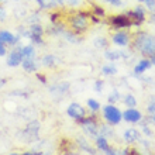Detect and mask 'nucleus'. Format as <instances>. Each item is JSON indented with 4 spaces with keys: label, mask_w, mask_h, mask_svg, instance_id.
<instances>
[{
    "label": "nucleus",
    "mask_w": 155,
    "mask_h": 155,
    "mask_svg": "<svg viewBox=\"0 0 155 155\" xmlns=\"http://www.w3.org/2000/svg\"><path fill=\"white\" fill-rule=\"evenodd\" d=\"M135 47L138 48V51L147 57H152L155 55V38L147 34H141L135 40Z\"/></svg>",
    "instance_id": "nucleus-1"
},
{
    "label": "nucleus",
    "mask_w": 155,
    "mask_h": 155,
    "mask_svg": "<svg viewBox=\"0 0 155 155\" xmlns=\"http://www.w3.org/2000/svg\"><path fill=\"white\" fill-rule=\"evenodd\" d=\"M103 117L106 118L110 124H118V123L121 121L123 114H121V111L118 110L116 106L109 104V106H106L104 107V110H103Z\"/></svg>",
    "instance_id": "nucleus-2"
},
{
    "label": "nucleus",
    "mask_w": 155,
    "mask_h": 155,
    "mask_svg": "<svg viewBox=\"0 0 155 155\" xmlns=\"http://www.w3.org/2000/svg\"><path fill=\"white\" fill-rule=\"evenodd\" d=\"M71 27L78 34L86 31L87 30V20H86V17L83 14H81V13L72 16V18H71Z\"/></svg>",
    "instance_id": "nucleus-3"
},
{
    "label": "nucleus",
    "mask_w": 155,
    "mask_h": 155,
    "mask_svg": "<svg viewBox=\"0 0 155 155\" xmlns=\"http://www.w3.org/2000/svg\"><path fill=\"white\" fill-rule=\"evenodd\" d=\"M66 114L69 116L71 118H74V120L81 121L82 118L86 116V111H85V109L79 104V103H72V104H69V107H68Z\"/></svg>",
    "instance_id": "nucleus-4"
},
{
    "label": "nucleus",
    "mask_w": 155,
    "mask_h": 155,
    "mask_svg": "<svg viewBox=\"0 0 155 155\" xmlns=\"http://www.w3.org/2000/svg\"><path fill=\"white\" fill-rule=\"evenodd\" d=\"M24 59V55L21 52V48L13 49L7 57V65L8 66H18Z\"/></svg>",
    "instance_id": "nucleus-5"
},
{
    "label": "nucleus",
    "mask_w": 155,
    "mask_h": 155,
    "mask_svg": "<svg viewBox=\"0 0 155 155\" xmlns=\"http://www.w3.org/2000/svg\"><path fill=\"white\" fill-rule=\"evenodd\" d=\"M111 24L114 28H123V27H130L133 23L127 14H118V16L111 18Z\"/></svg>",
    "instance_id": "nucleus-6"
},
{
    "label": "nucleus",
    "mask_w": 155,
    "mask_h": 155,
    "mask_svg": "<svg viewBox=\"0 0 155 155\" xmlns=\"http://www.w3.org/2000/svg\"><path fill=\"white\" fill-rule=\"evenodd\" d=\"M141 113L138 110H135L134 107H128L124 113H123V118L128 123H138L141 120Z\"/></svg>",
    "instance_id": "nucleus-7"
},
{
    "label": "nucleus",
    "mask_w": 155,
    "mask_h": 155,
    "mask_svg": "<svg viewBox=\"0 0 155 155\" xmlns=\"http://www.w3.org/2000/svg\"><path fill=\"white\" fill-rule=\"evenodd\" d=\"M81 123L83 124V128H85L86 133H89V134L94 135L97 134V124H96V121H94V118L92 117H83L81 120Z\"/></svg>",
    "instance_id": "nucleus-8"
},
{
    "label": "nucleus",
    "mask_w": 155,
    "mask_h": 155,
    "mask_svg": "<svg viewBox=\"0 0 155 155\" xmlns=\"http://www.w3.org/2000/svg\"><path fill=\"white\" fill-rule=\"evenodd\" d=\"M127 16L130 17V20L133 24H137V25H140L144 20H145V13H144L143 8H140V7L135 8L134 12L127 13Z\"/></svg>",
    "instance_id": "nucleus-9"
},
{
    "label": "nucleus",
    "mask_w": 155,
    "mask_h": 155,
    "mask_svg": "<svg viewBox=\"0 0 155 155\" xmlns=\"http://www.w3.org/2000/svg\"><path fill=\"white\" fill-rule=\"evenodd\" d=\"M42 34H44V28L40 24H33L30 27V38L35 42H40V44L42 42V40H41Z\"/></svg>",
    "instance_id": "nucleus-10"
},
{
    "label": "nucleus",
    "mask_w": 155,
    "mask_h": 155,
    "mask_svg": "<svg viewBox=\"0 0 155 155\" xmlns=\"http://www.w3.org/2000/svg\"><path fill=\"white\" fill-rule=\"evenodd\" d=\"M20 37L18 35H13L10 31H6V30H2L0 31V41H3L4 44H10V45H14L18 42Z\"/></svg>",
    "instance_id": "nucleus-11"
},
{
    "label": "nucleus",
    "mask_w": 155,
    "mask_h": 155,
    "mask_svg": "<svg viewBox=\"0 0 155 155\" xmlns=\"http://www.w3.org/2000/svg\"><path fill=\"white\" fill-rule=\"evenodd\" d=\"M141 137H140V133L135 128H128V130L124 131V141L128 144H133V143H137L140 141Z\"/></svg>",
    "instance_id": "nucleus-12"
},
{
    "label": "nucleus",
    "mask_w": 155,
    "mask_h": 155,
    "mask_svg": "<svg viewBox=\"0 0 155 155\" xmlns=\"http://www.w3.org/2000/svg\"><path fill=\"white\" fill-rule=\"evenodd\" d=\"M21 66H23V69L25 72H28V74H33L37 71V64L34 61V58H24L23 62H21Z\"/></svg>",
    "instance_id": "nucleus-13"
},
{
    "label": "nucleus",
    "mask_w": 155,
    "mask_h": 155,
    "mask_svg": "<svg viewBox=\"0 0 155 155\" xmlns=\"http://www.w3.org/2000/svg\"><path fill=\"white\" fill-rule=\"evenodd\" d=\"M128 41H130L128 34H127V33H123V31L114 34V37H113V42H114L116 45H120V47H126V45L128 44Z\"/></svg>",
    "instance_id": "nucleus-14"
},
{
    "label": "nucleus",
    "mask_w": 155,
    "mask_h": 155,
    "mask_svg": "<svg viewBox=\"0 0 155 155\" xmlns=\"http://www.w3.org/2000/svg\"><path fill=\"white\" fill-rule=\"evenodd\" d=\"M150 66H151V61H148V59H141V61L138 62V65H135L134 72L137 75H140V74H143V72H145Z\"/></svg>",
    "instance_id": "nucleus-15"
},
{
    "label": "nucleus",
    "mask_w": 155,
    "mask_h": 155,
    "mask_svg": "<svg viewBox=\"0 0 155 155\" xmlns=\"http://www.w3.org/2000/svg\"><path fill=\"white\" fill-rule=\"evenodd\" d=\"M96 145H97V148L100 150V151H107V150L110 148L104 135H99L97 138H96Z\"/></svg>",
    "instance_id": "nucleus-16"
},
{
    "label": "nucleus",
    "mask_w": 155,
    "mask_h": 155,
    "mask_svg": "<svg viewBox=\"0 0 155 155\" xmlns=\"http://www.w3.org/2000/svg\"><path fill=\"white\" fill-rule=\"evenodd\" d=\"M38 6H40L41 8H52L57 6V0H37Z\"/></svg>",
    "instance_id": "nucleus-17"
},
{
    "label": "nucleus",
    "mask_w": 155,
    "mask_h": 155,
    "mask_svg": "<svg viewBox=\"0 0 155 155\" xmlns=\"http://www.w3.org/2000/svg\"><path fill=\"white\" fill-rule=\"evenodd\" d=\"M21 52H23L24 58H34V55H35V49H34L33 45H25V47L21 48Z\"/></svg>",
    "instance_id": "nucleus-18"
},
{
    "label": "nucleus",
    "mask_w": 155,
    "mask_h": 155,
    "mask_svg": "<svg viewBox=\"0 0 155 155\" xmlns=\"http://www.w3.org/2000/svg\"><path fill=\"white\" fill-rule=\"evenodd\" d=\"M55 62H57V58L54 57V55H45L42 58V65L44 66H54Z\"/></svg>",
    "instance_id": "nucleus-19"
},
{
    "label": "nucleus",
    "mask_w": 155,
    "mask_h": 155,
    "mask_svg": "<svg viewBox=\"0 0 155 155\" xmlns=\"http://www.w3.org/2000/svg\"><path fill=\"white\" fill-rule=\"evenodd\" d=\"M102 74L103 75H116L117 74V68L114 65H104L102 68Z\"/></svg>",
    "instance_id": "nucleus-20"
},
{
    "label": "nucleus",
    "mask_w": 155,
    "mask_h": 155,
    "mask_svg": "<svg viewBox=\"0 0 155 155\" xmlns=\"http://www.w3.org/2000/svg\"><path fill=\"white\" fill-rule=\"evenodd\" d=\"M123 100H124V103H126V106H128V107H135L137 106V100H135V97L133 96V94H126Z\"/></svg>",
    "instance_id": "nucleus-21"
},
{
    "label": "nucleus",
    "mask_w": 155,
    "mask_h": 155,
    "mask_svg": "<svg viewBox=\"0 0 155 155\" xmlns=\"http://www.w3.org/2000/svg\"><path fill=\"white\" fill-rule=\"evenodd\" d=\"M120 57H123V52H117V51H107L106 52V58L110 61H116Z\"/></svg>",
    "instance_id": "nucleus-22"
},
{
    "label": "nucleus",
    "mask_w": 155,
    "mask_h": 155,
    "mask_svg": "<svg viewBox=\"0 0 155 155\" xmlns=\"http://www.w3.org/2000/svg\"><path fill=\"white\" fill-rule=\"evenodd\" d=\"M87 106H89L90 110L97 111L99 109H100V103H99L97 100H94V99H89V100H87Z\"/></svg>",
    "instance_id": "nucleus-23"
},
{
    "label": "nucleus",
    "mask_w": 155,
    "mask_h": 155,
    "mask_svg": "<svg viewBox=\"0 0 155 155\" xmlns=\"http://www.w3.org/2000/svg\"><path fill=\"white\" fill-rule=\"evenodd\" d=\"M118 99H120V94H118V92H117V90H113V92L110 93V96H109V102L113 104V103L117 102Z\"/></svg>",
    "instance_id": "nucleus-24"
},
{
    "label": "nucleus",
    "mask_w": 155,
    "mask_h": 155,
    "mask_svg": "<svg viewBox=\"0 0 155 155\" xmlns=\"http://www.w3.org/2000/svg\"><path fill=\"white\" fill-rule=\"evenodd\" d=\"M145 6H147L148 10L155 12V0H145Z\"/></svg>",
    "instance_id": "nucleus-25"
},
{
    "label": "nucleus",
    "mask_w": 155,
    "mask_h": 155,
    "mask_svg": "<svg viewBox=\"0 0 155 155\" xmlns=\"http://www.w3.org/2000/svg\"><path fill=\"white\" fill-rule=\"evenodd\" d=\"M7 52V49H6V45H4L3 41H0V57H4Z\"/></svg>",
    "instance_id": "nucleus-26"
},
{
    "label": "nucleus",
    "mask_w": 155,
    "mask_h": 155,
    "mask_svg": "<svg viewBox=\"0 0 155 155\" xmlns=\"http://www.w3.org/2000/svg\"><path fill=\"white\" fill-rule=\"evenodd\" d=\"M7 18V13H6V10L4 8L0 7V21H4Z\"/></svg>",
    "instance_id": "nucleus-27"
},
{
    "label": "nucleus",
    "mask_w": 155,
    "mask_h": 155,
    "mask_svg": "<svg viewBox=\"0 0 155 155\" xmlns=\"http://www.w3.org/2000/svg\"><path fill=\"white\" fill-rule=\"evenodd\" d=\"M65 2L69 4V6H72V7H75V6H79V4H81V0H65Z\"/></svg>",
    "instance_id": "nucleus-28"
},
{
    "label": "nucleus",
    "mask_w": 155,
    "mask_h": 155,
    "mask_svg": "<svg viewBox=\"0 0 155 155\" xmlns=\"http://www.w3.org/2000/svg\"><path fill=\"white\" fill-rule=\"evenodd\" d=\"M94 89L97 90V92H100V90L103 89V82L102 81H96V83H94Z\"/></svg>",
    "instance_id": "nucleus-29"
},
{
    "label": "nucleus",
    "mask_w": 155,
    "mask_h": 155,
    "mask_svg": "<svg viewBox=\"0 0 155 155\" xmlns=\"http://www.w3.org/2000/svg\"><path fill=\"white\" fill-rule=\"evenodd\" d=\"M106 2H109V3L113 4V6H116V7L121 6V0H106Z\"/></svg>",
    "instance_id": "nucleus-30"
},
{
    "label": "nucleus",
    "mask_w": 155,
    "mask_h": 155,
    "mask_svg": "<svg viewBox=\"0 0 155 155\" xmlns=\"http://www.w3.org/2000/svg\"><path fill=\"white\" fill-rule=\"evenodd\" d=\"M148 111H150V113H154V114H155V103H151V104L148 106Z\"/></svg>",
    "instance_id": "nucleus-31"
},
{
    "label": "nucleus",
    "mask_w": 155,
    "mask_h": 155,
    "mask_svg": "<svg viewBox=\"0 0 155 155\" xmlns=\"http://www.w3.org/2000/svg\"><path fill=\"white\" fill-rule=\"evenodd\" d=\"M25 155H42V152H38V151H27L24 152Z\"/></svg>",
    "instance_id": "nucleus-32"
},
{
    "label": "nucleus",
    "mask_w": 155,
    "mask_h": 155,
    "mask_svg": "<svg viewBox=\"0 0 155 155\" xmlns=\"http://www.w3.org/2000/svg\"><path fill=\"white\" fill-rule=\"evenodd\" d=\"M96 45H102V47H104V45H106V41L104 40H97L96 41Z\"/></svg>",
    "instance_id": "nucleus-33"
},
{
    "label": "nucleus",
    "mask_w": 155,
    "mask_h": 155,
    "mask_svg": "<svg viewBox=\"0 0 155 155\" xmlns=\"http://www.w3.org/2000/svg\"><path fill=\"white\" fill-rule=\"evenodd\" d=\"M104 152H106V154H111V155L116 154V151L113 150V148H109V150H107V151H104Z\"/></svg>",
    "instance_id": "nucleus-34"
},
{
    "label": "nucleus",
    "mask_w": 155,
    "mask_h": 155,
    "mask_svg": "<svg viewBox=\"0 0 155 155\" xmlns=\"http://www.w3.org/2000/svg\"><path fill=\"white\" fill-rule=\"evenodd\" d=\"M37 76H38V79H40V81L42 82V83H45V81H47V79H45V76H42V75H40V74H38Z\"/></svg>",
    "instance_id": "nucleus-35"
},
{
    "label": "nucleus",
    "mask_w": 155,
    "mask_h": 155,
    "mask_svg": "<svg viewBox=\"0 0 155 155\" xmlns=\"http://www.w3.org/2000/svg\"><path fill=\"white\" fill-rule=\"evenodd\" d=\"M64 2H65V0H57V4H62Z\"/></svg>",
    "instance_id": "nucleus-36"
},
{
    "label": "nucleus",
    "mask_w": 155,
    "mask_h": 155,
    "mask_svg": "<svg viewBox=\"0 0 155 155\" xmlns=\"http://www.w3.org/2000/svg\"><path fill=\"white\" fill-rule=\"evenodd\" d=\"M151 20H152V21H155V13H154V14H152V17H151Z\"/></svg>",
    "instance_id": "nucleus-37"
},
{
    "label": "nucleus",
    "mask_w": 155,
    "mask_h": 155,
    "mask_svg": "<svg viewBox=\"0 0 155 155\" xmlns=\"http://www.w3.org/2000/svg\"><path fill=\"white\" fill-rule=\"evenodd\" d=\"M152 120H154V123H155V114H154V116H152Z\"/></svg>",
    "instance_id": "nucleus-38"
},
{
    "label": "nucleus",
    "mask_w": 155,
    "mask_h": 155,
    "mask_svg": "<svg viewBox=\"0 0 155 155\" xmlns=\"http://www.w3.org/2000/svg\"><path fill=\"white\" fill-rule=\"evenodd\" d=\"M138 2H145V0H138Z\"/></svg>",
    "instance_id": "nucleus-39"
}]
</instances>
